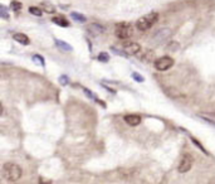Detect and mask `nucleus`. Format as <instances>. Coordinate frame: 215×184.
<instances>
[{
  "mask_svg": "<svg viewBox=\"0 0 215 184\" xmlns=\"http://www.w3.org/2000/svg\"><path fill=\"white\" fill-rule=\"evenodd\" d=\"M53 23H55V24H58L60 27H68L69 25L68 20L64 17H55V18H53Z\"/></svg>",
  "mask_w": 215,
  "mask_h": 184,
  "instance_id": "obj_10",
  "label": "nucleus"
},
{
  "mask_svg": "<svg viewBox=\"0 0 215 184\" xmlns=\"http://www.w3.org/2000/svg\"><path fill=\"white\" fill-rule=\"evenodd\" d=\"M71 15H72V18H73L74 20H77V22H81V23H84V22L87 20V18H86L83 14H79V13H76V12H73Z\"/></svg>",
  "mask_w": 215,
  "mask_h": 184,
  "instance_id": "obj_11",
  "label": "nucleus"
},
{
  "mask_svg": "<svg viewBox=\"0 0 215 184\" xmlns=\"http://www.w3.org/2000/svg\"><path fill=\"white\" fill-rule=\"evenodd\" d=\"M29 13L30 14H33V15H35V17H40L42 15V8H38V7H30L29 8Z\"/></svg>",
  "mask_w": 215,
  "mask_h": 184,
  "instance_id": "obj_13",
  "label": "nucleus"
},
{
  "mask_svg": "<svg viewBox=\"0 0 215 184\" xmlns=\"http://www.w3.org/2000/svg\"><path fill=\"white\" fill-rule=\"evenodd\" d=\"M0 10H2V15H3L5 19H8V14H7V12H5V7H2V8H0Z\"/></svg>",
  "mask_w": 215,
  "mask_h": 184,
  "instance_id": "obj_19",
  "label": "nucleus"
},
{
  "mask_svg": "<svg viewBox=\"0 0 215 184\" xmlns=\"http://www.w3.org/2000/svg\"><path fill=\"white\" fill-rule=\"evenodd\" d=\"M123 49L127 53V56L128 54L134 56V54H137L141 51V46L139 43H135V42H127V43L123 44Z\"/></svg>",
  "mask_w": 215,
  "mask_h": 184,
  "instance_id": "obj_6",
  "label": "nucleus"
},
{
  "mask_svg": "<svg viewBox=\"0 0 215 184\" xmlns=\"http://www.w3.org/2000/svg\"><path fill=\"white\" fill-rule=\"evenodd\" d=\"M125 121L130 126H137V125L141 124V116H139V115H126Z\"/></svg>",
  "mask_w": 215,
  "mask_h": 184,
  "instance_id": "obj_7",
  "label": "nucleus"
},
{
  "mask_svg": "<svg viewBox=\"0 0 215 184\" xmlns=\"http://www.w3.org/2000/svg\"><path fill=\"white\" fill-rule=\"evenodd\" d=\"M108 54H107V53H101L99 56H98V59L99 61H102V62H107V61H108Z\"/></svg>",
  "mask_w": 215,
  "mask_h": 184,
  "instance_id": "obj_16",
  "label": "nucleus"
},
{
  "mask_svg": "<svg viewBox=\"0 0 215 184\" xmlns=\"http://www.w3.org/2000/svg\"><path fill=\"white\" fill-rule=\"evenodd\" d=\"M39 184H50V181H47V183H43V181H40Z\"/></svg>",
  "mask_w": 215,
  "mask_h": 184,
  "instance_id": "obj_20",
  "label": "nucleus"
},
{
  "mask_svg": "<svg viewBox=\"0 0 215 184\" xmlns=\"http://www.w3.org/2000/svg\"><path fill=\"white\" fill-rule=\"evenodd\" d=\"M34 61H35V62H38L39 64H44L43 58H42V57H39V56H34Z\"/></svg>",
  "mask_w": 215,
  "mask_h": 184,
  "instance_id": "obj_18",
  "label": "nucleus"
},
{
  "mask_svg": "<svg viewBox=\"0 0 215 184\" xmlns=\"http://www.w3.org/2000/svg\"><path fill=\"white\" fill-rule=\"evenodd\" d=\"M132 76H134V78H135L137 82H142V81H144V77H142V76H140V74H139V73H136V72H135V73H132Z\"/></svg>",
  "mask_w": 215,
  "mask_h": 184,
  "instance_id": "obj_17",
  "label": "nucleus"
},
{
  "mask_svg": "<svg viewBox=\"0 0 215 184\" xmlns=\"http://www.w3.org/2000/svg\"><path fill=\"white\" fill-rule=\"evenodd\" d=\"M12 8L15 10V12H19L22 9V4L19 2H12Z\"/></svg>",
  "mask_w": 215,
  "mask_h": 184,
  "instance_id": "obj_15",
  "label": "nucleus"
},
{
  "mask_svg": "<svg viewBox=\"0 0 215 184\" xmlns=\"http://www.w3.org/2000/svg\"><path fill=\"white\" fill-rule=\"evenodd\" d=\"M115 34L117 38L120 39H127L132 35V27L127 23H121V24H117L116 25V30H115Z\"/></svg>",
  "mask_w": 215,
  "mask_h": 184,
  "instance_id": "obj_3",
  "label": "nucleus"
},
{
  "mask_svg": "<svg viewBox=\"0 0 215 184\" xmlns=\"http://www.w3.org/2000/svg\"><path fill=\"white\" fill-rule=\"evenodd\" d=\"M2 174L4 176V179H7L8 181H17L22 178L23 175V170L18 164L14 163H7L3 165L2 169Z\"/></svg>",
  "mask_w": 215,
  "mask_h": 184,
  "instance_id": "obj_1",
  "label": "nucleus"
},
{
  "mask_svg": "<svg viewBox=\"0 0 215 184\" xmlns=\"http://www.w3.org/2000/svg\"><path fill=\"white\" fill-rule=\"evenodd\" d=\"M55 43L59 46V47H62V49H64V51H72V46H69V44H67L66 42H62V41H55Z\"/></svg>",
  "mask_w": 215,
  "mask_h": 184,
  "instance_id": "obj_14",
  "label": "nucleus"
},
{
  "mask_svg": "<svg viewBox=\"0 0 215 184\" xmlns=\"http://www.w3.org/2000/svg\"><path fill=\"white\" fill-rule=\"evenodd\" d=\"M192 168V158L190 154H184L180 163H179V171L180 173H187Z\"/></svg>",
  "mask_w": 215,
  "mask_h": 184,
  "instance_id": "obj_5",
  "label": "nucleus"
},
{
  "mask_svg": "<svg viewBox=\"0 0 215 184\" xmlns=\"http://www.w3.org/2000/svg\"><path fill=\"white\" fill-rule=\"evenodd\" d=\"M159 19V14L157 13H150V14H146L145 17L140 18L137 22H136V28L139 30H147L150 29Z\"/></svg>",
  "mask_w": 215,
  "mask_h": 184,
  "instance_id": "obj_2",
  "label": "nucleus"
},
{
  "mask_svg": "<svg viewBox=\"0 0 215 184\" xmlns=\"http://www.w3.org/2000/svg\"><path fill=\"white\" fill-rule=\"evenodd\" d=\"M89 32H91L92 34H94V35H98V34H101V33L104 32V28H103L101 24L93 23V24L89 25Z\"/></svg>",
  "mask_w": 215,
  "mask_h": 184,
  "instance_id": "obj_8",
  "label": "nucleus"
},
{
  "mask_svg": "<svg viewBox=\"0 0 215 184\" xmlns=\"http://www.w3.org/2000/svg\"><path fill=\"white\" fill-rule=\"evenodd\" d=\"M42 8H44V10H45L47 13H54V12H55V8H54V5H52V4L47 3V2L42 3Z\"/></svg>",
  "mask_w": 215,
  "mask_h": 184,
  "instance_id": "obj_12",
  "label": "nucleus"
},
{
  "mask_svg": "<svg viewBox=\"0 0 215 184\" xmlns=\"http://www.w3.org/2000/svg\"><path fill=\"white\" fill-rule=\"evenodd\" d=\"M174 66V59L169 56H164L155 61V68L157 71H167Z\"/></svg>",
  "mask_w": 215,
  "mask_h": 184,
  "instance_id": "obj_4",
  "label": "nucleus"
},
{
  "mask_svg": "<svg viewBox=\"0 0 215 184\" xmlns=\"http://www.w3.org/2000/svg\"><path fill=\"white\" fill-rule=\"evenodd\" d=\"M14 39H15L18 43H20V44H24V46L29 44V38H28V35H25V34H23V33H17V34L14 35Z\"/></svg>",
  "mask_w": 215,
  "mask_h": 184,
  "instance_id": "obj_9",
  "label": "nucleus"
}]
</instances>
